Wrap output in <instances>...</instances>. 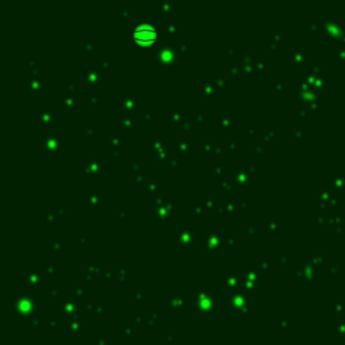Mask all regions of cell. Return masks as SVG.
Segmentation results:
<instances>
[{
    "label": "cell",
    "instance_id": "1",
    "mask_svg": "<svg viewBox=\"0 0 345 345\" xmlns=\"http://www.w3.org/2000/svg\"><path fill=\"white\" fill-rule=\"evenodd\" d=\"M156 28L148 23H140L132 30V39L139 45H150L156 41Z\"/></svg>",
    "mask_w": 345,
    "mask_h": 345
}]
</instances>
